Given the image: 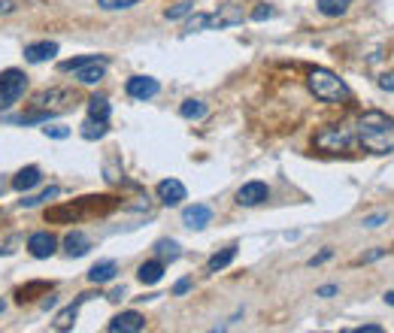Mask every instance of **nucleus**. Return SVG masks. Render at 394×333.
<instances>
[{
  "label": "nucleus",
  "instance_id": "1",
  "mask_svg": "<svg viewBox=\"0 0 394 333\" xmlns=\"http://www.w3.org/2000/svg\"><path fill=\"white\" fill-rule=\"evenodd\" d=\"M355 140L373 155L394 152V119L379 109H367L364 116L355 121Z\"/></svg>",
  "mask_w": 394,
  "mask_h": 333
},
{
  "label": "nucleus",
  "instance_id": "2",
  "mask_svg": "<svg viewBox=\"0 0 394 333\" xmlns=\"http://www.w3.org/2000/svg\"><path fill=\"white\" fill-rule=\"evenodd\" d=\"M307 85H310L312 94L319 97V100H324V103H343V100H349L346 82L334 70H324V67H315V70L307 73Z\"/></svg>",
  "mask_w": 394,
  "mask_h": 333
},
{
  "label": "nucleus",
  "instance_id": "3",
  "mask_svg": "<svg viewBox=\"0 0 394 333\" xmlns=\"http://www.w3.org/2000/svg\"><path fill=\"white\" fill-rule=\"evenodd\" d=\"M352 143H355V128H349V124H328V128L315 133V148H322L328 155L349 152Z\"/></svg>",
  "mask_w": 394,
  "mask_h": 333
},
{
  "label": "nucleus",
  "instance_id": "4",
  "mask_svg": "<svg viewBox=\"0 0 394 333\" xmlns=\"http://www.w3.org/2000/svg\"><path fill=\"white\" fill-rule=\"evenodd\" d=\"M28 91V76L21 70H6L0 73V109H9L25 97Z\"/></svg>",
  "mask_w": 394,
  "mask_h": 333
},
{
  "label": "nucleus",
  "instance_id": "5",
  "mask_svg": "<svg viewBox=\"0 0 394 333\" xmlns=\"http://www.w3.org/2000/svg\"><path fill=\"white\" fill-rule=\"evenodd\" d=\"M246 9L240 4H221L216 13H207V31H221V28H234L243 25Z\"/></svg>",
  "mask_w": 394,
  "mask_h": 333
},
{
  "label": "nucleus",
  "instance_id": "6",
  "mask_svg": "<svg viewBox=\"0 0 394 333\" xmlns=\"http://www.w3.org/2000/svg\"><path fill=\"white\" fill-rule=\"evenodd\" d=\"M28 251L37 261H46V258H52L55 251H58V239H55L49 231H37V234H31V239H28Z\"/></svg>",
  "mask_w": 394,
  "mask_h": 333
},
{
  "label": "nucleus",
  "instance_id": "7",
  "mask_svg": "<svg viewBox=\"0 0 394 333\" xmlns=\"http://www.w3.org/2000/svg\"><path fill=\"white\" fill-rule=\"evenodd\" d=\"M125 91H128L133 100H152L158 91H161V82H158V79H152V76H131L128 85H125Z\"/></svg>",
  "mask_w": 394,
  "mask_h": 333
},
{
  "label": "nucleus",
  "instance_id": "8",
  "mask_svg": "<svg viewBox=\"0 0 394 333\" xmlns=\"http://www.w3.org/2000/svg\"><path fill=\"white\" fill-rule=\"evenodd\" d=\"M270 197V188H267V182H246V185L236 191V203L240 206H261L264 200Z\"/></svg>",
  "mask_w": 394,
  "mask_h": 333
},
{
  "label": "nucleus",
  "instance_id": "9",
  "mask_svg": "<svg viewBox=\"0 0 394 333\" xmlns=\"http://www.w3.org/2000/svg\"><path fill=\"white\" fill-rule=\"evenodd\" d=\"M155 194H158V200H161L164 206H179L185 200V185L179 179H164V182H158Z\"/></svg>",
  "mask_w": 394,
  "mask_h": 333
},
{
  "label": "nucleus",
  "instance_id": "10",
  "mask_svg": "<svg viewBox=\"0 0 394 333\" xmlns=\"http://www.w3.org/2000/svg\"><path fill=\"white\" fill-rule=\"evenodd\" d=\"M209 222H212V209L207 203H195V206H185L182 209V224L191 227V231H204Z\"/></svg>",
  "mask_w": 394,
  "mask_h": 333
},
{
  "label": "nucleus",
  "instance_id": "11",
  "mask_svg": "<svg viewBox=\"0 0 394 333\" xmlns=\"http://www.w3.org/2000/svg\"><path fill=\"white\" fill-rule=\"evenodd\" d=\"M146 327V318L140 312H121L106 324L109 333H140Z\"/></svg>",
  "mask_w": 394,
  "mask_h": 333
},
{
  "label": "nucleus",
  "instance_id": "12",
  "mask_svg": "<svg viewBox=\"0 0 394 333\" xmlns=\"http://www.w3.org/2000/svg\"><path fill=\"white\" fill-rule=\"evenodd\" d=\"M55 55H58V43L43 40V43H31V45H25V61H31V64L52 61Z\"/></svg>",
  "mask_w": 394,
  "mask_h": 333
},
{
  "label": "nucleus",
  "instance_id": "13",
  "mask_svg": "<svg viewBox=\"0 0 394 333\" xmlns=\"http://www.w3.org/2000/svg\"><path fill=\"white\" fill-rule=\"evenodd\" d=\"M58 100H73V94H70V91H61V88L43 91V94L37 97V109H49V112H61V109H67L64 103H58Z\"/></svg>",
  "mask_w": 394,
  "mask_h": 333
},
{
  "label": "nucleus",
  "instance_id": "14",
  "mask_svg": "<svg viewBox=\"0 0 394 333\" xmlns=\"http://www.w3.org/2000/svg\"><path fill=\"white\" fill-rule=\"evenodd\" d=\"M64 249L70 258H82V255H88V249H92V239H88L82 231H70L64 236Z\"/></svg>",
  "mask_w": 394,
  "mask_h": 333
},
{
  "label": "nucleus",
  "instance_id": "15",
  "mask_svg": "<svg viewBox=\"0 0 394 333\" xmlns=\"http://www.w3.org/2000/svg\"><path fill=\"white\" fill-rule=\"evenodd\" d=\"M116 273H119L116 261H100V263H94V267L88 270V282H92V285H106V282L116 279Z\"/></svg>",
  "mask_w": 394,
  "mask_h": 333
},
{
  "label": "nucleus",
  "instance_id": "16",
  "mask_svg": "<svg viewBox=\"0 0 394 333\" xmlns=\"http://www.w3.org/2000/svg\"><path fill=\"white\" fill-rule=\"evenodd\" d=\"M40 182H43L40 167H25V170H18V173H16L13 188H16V191H31V188H37Z\"/></svg>",
  "mask_w": 394,
  "mask_h": 333
},
{
  "label": "nucleus",
  "instance_id": "17",
  "mask_svg": "<svg viewBox=\"0 0 394 333\" xmlns=\"http://www.w3.org/2000/svg\"><path fill=\"white\" fill-rule=\"evenodd\" d=\"M88 297H92V294H82V297H79V300L73 303V306H67V309H61V312L58 315H55V330H70L73 324H76V315H79V306H82V300H88Z\"/></svg>",
  "mask_w": 394,
  "mask_h": 333
},
{
  "label": "nucleus",
  "instance_id": "18",
  "mask_svg": "<svg viewBox=\"0 0 394 333\" xmlns=\"http://www.w3.org/2000/svg\"><path fill=\"white\" fill-rule=\"evenodd\" d=\"M104 76H106V61H94V64H85L82 70H76V79L82 85H97Z\"/></svg>",
  "mask_w": 394,
  "mask_h": 333
},
{
  "label": "nucleus",
  "instance_id": "19",
  "mask_svg": "<svg viewBox=\"0 0 394 333\" xmlns=\"http://www.w3.org/2000/svg\"><path fill=\"white\" fill-rule=\"evenodd\" d=\"M179 255H182V249H179L176 239H158L155 243V258L161 263H173L179 261Z\"/></svg>",
  "mask_w": 394,
  "mask_h": 333
},
{
  "label": "nucleus",
  "instance_id": "20",
  "mask_svg": "<svg viewBox=\"0 0 394 333\" xmlns=\"http://www.w3.org/2000/svg\"><path fill=\"white\" fill-rule=\"evenodd\" d=\"M137 275H140L143 285H158V282H161V275H164V263L158 261V258L155 261H146V263H140Z\"/></svg>",
  "mask_w": 394,
  "mask_h": 333
},
{
  "label": "nucleus",
  "instance_id": "21",
  "mask_svg": "<svg viewBox=\"0 0 394 333\" xmlns=\"http://www.w3.org/2000/svg\"><path fill=\"white\" fill-rule=\"evenodd\" d=\"M319 13L328 16V18H340L349 13V6H352V0H319Z\"/></svg>",
  "mask_w": 394,
  "mask_h": 333
},
{
  "label": "nucleus",
  "instance_id": "22",
  "mask_svg": "<svg viewBox=\"0 0 394 333\" xmlns=\"http://www.w3.org/2000/svg\"><path fill=\"white\" fill-rule=\"evenodd\" d=\"M234 258H236V246L221 249V251H216V255L207 261V270H209V273H219V270H224V267H231Z\"/></svg>",
  "mask_w": 394,
  "mask_h": 333
},
{
  "label": "nucleus",
  "instance_id": "23",
  "mask_svg": "<svg viewBox=\"0 0 394 333\" xmlns=\"http://www.w3.org/2000/svg\"><path fill=\"white\" fill-rule=\"evenodd\" d=\"M207 112H209V107H207L204 100H185L182 107H179V116L188 119V121H200Z\"/></svg>",
  "mask_w": 394,
  "mask_h": 333
},
{
  "label": "nucleus",
  "instance_id": "24",
  "mask_svg": "<svg viewBox=\"0 0 394 333\" xmlns=\"http://www.w3.org/2000/svg\"><path fill=\"white\" fill-rule=\"evenodd\" d=\"M88 119L109 121V100L104 94H94L92 100H88Z\"/></svg>",
  "mask_w": 394,
  "mask_h": 333
},
{
  "label": "nucleus",
  "instance_id": "25",
  "mask_svg": "<svg viewBox=\"0 0 394 333\" xmlns=\"http://www.w3.org/2000/svg\"><path fill=\"white\" fill-rule=\"evenodd\" d=\"M82 136H85V140H104V136H106V121L85 119L82 121Z\"/></svg>",
  "mask_w": 394,
  "mask_h": 333
},
{
  "label": "nucleus",
  "instance_id": "26",
  "mask_svg": "<svg viewBox=\"0 0 394 333\" xmlns=\"http://www.w3.org/2000/svg\"><path fill=\"white\" fill-rule=\"evenodd\" d=\"M94 61H106L104 55H82V58H70V61H64L61 64V70L64 73H76V70H82L85 64H94Z\"/></svg>",
  "mask_w": 394,
  "mask_h": 333
},
{
  "label": "nucleus",
  "instance_id": "27",
  "mask_svg": "<svg viewBox=\"0 0 394 333\" xmlns=\"http://www.w3.org/2000/svg\"><path fill=\"white\" fill-rule=\"evenodd\" d=\"M58 194H61L58 185H49L43 194H37V197H25V200H21V206H25V209H33V206H40V203H46V200H52V197H58Z\"/></svg>",
  "mask_w": 394,
  "mask_h": 333
},
{
  "label": "nucleus",
  "instance_id": "28",
  "mask_svg": "<svg viewBox=\"0 0 394 333\" xmlns=\"http://www.w3.org/2000/svg\"><path fill=\"white\" fill-rule=\"evenodd\" d=\"M49 288H52V285H46V282H33V285L18 288L16 297H18V303H25V300H33V294H37V291H49Z\"/></svg>",
  "mask_w": 394,
  "mask_h": 333
},
{
  "label": "nucleus",
  "instance_id": "29",
  "mask_svg": "<svg viewBox=\"0 0 394 333\" xmlns=\"http://www.w3.org/2000/svg\"><path fill=\"white\" fill-rule=\"evenodd\" d=\"M191 13H195V4H191V0H182V4H176L173 9H167V18H170V21H176V18H185V16H191Z\"/></svg>",
  "mask_w": 394,
  "mask_h": 333
},
{
  "label": "nucleus",
  "instance_id": "30",
  "mask_svg": "<svg viewBox=\"0 0 394 333\" xmlns=\"http://www.w3.org/2000/svg\"><path fill=\"white\" fill-rule=\"evenodd\" d=\"M137 0H97L100 9H131Z\"/></svg>",
  "mask_w": 394,
  "mask_h": 333
},
{
  "label": "nucleus",
  "instance_id": "31",
  "mask_svg": "<svg viewBox=\"0 0 394 333\" xmlns=\"http://www.w3.org/2000/svg\"><path fill=\"white\" fill-rule=\"evenodd\" d=\"M43 133L52 136V140H67V136H70V128H61V124H52V128H43Z\"/></svg>",
  "mask_w": 394,
  "mask_h": 333
},
{
  "label": "nucleus",
  "instance_id": "32",
  "mask_svg": "<svg viewBox=\"0 0 394 333\" xmlns=\"http://www.w3.org/2000/svg\"><path fill=\"white\" fill-rule=\"evenodd\" d=\"M276 13H273V9H270L267 4H258L255 9H252V21H264V18H273Z\"/></svg>",
  "mask_w": 394,
  "mask_h": 333
},
{
  "label": "nucleus",
  "instance_id": "33",
  "mask_svg": "<svg viewBox=\"0 0 394 333\" xmlns=\"http://www.w3.org/2000/svg\"><path fill=\"white\" fill-rule=\"evenodd\" d=\"M385 222H388V212H376V215H367V218H364L361 224H364V227H370V231H373V227H379V224H385Z\"/></svg>",
  "mask_w": 394,
  "mask_h": 333
},
{
  "label": "nucleus",
  "instance_id": "34",
  "mask_svg": "<svg viewBox=\"0 0 394 333\" xmlns=\"http://www.w3.org/2000/svg\"><path fill=\"white\" fill-rule=\"evenodd\" d=\"M334 258V251L331 249H324L322 255H315V258H310V267H319V263H324V261H331Z\"/></svg>",
  "mask_w": 394,
  "mask_h": 333
},
{
  "label": "nucleus",
  "instance_id": "35",
  "mask_svg": "<svg viewBox=\"0 0 394 333\" xmlns=\"http://www.w3.org/2000/svg\"><path fill=\"white\" fill-rule=\"evenodd\" d=\"M382 255H385V249H373V251H367L364 258H358V263H370V261H379Z\"/></svg>",
  "mask_w": 394,
  "mask_h": 333
},
{
  "label": "nucleus",
  "instance_id": "36",
  "mask_svg": "<svg viewBox=\"0 0 394 333\" xmlns=\"http://www.w3.org/2000/svg\"><path fill=\"white\" fill-rule=\"evenodd\" d=\"M336 291H340V288H336V285H324V288H319V291H315V297H334Z\"/></svg>",
  "mask_w": 394,
  "mask_h": 333
},
{
  "label": "nucleus",
  "instance_id": "37",
  "mask_svg": "<svg viewBox=\"0 0 394 333\" xmlns=\"http://www.w3.org/2000/svg\"><path fill=\"white\" fill-rule=\"evenodd\" d=\"M185 291H191V279H179L176 288H173V294H185Z\"/></svg>",
  "mask_w": 394,
  "mask_h": 333
},
{
  "label": "nucleus",
  "instance_id": "38",
  "mask_svg": "<svg viewBox=\"0 0 394 333\" xmlns=\"http://www.w3.org/2000/svg\"><path fill=\"white\" fill-rule=\"evenodd\" d=\"M379 85L385 88V91H394V73H385V76H382V79H379Z\"/></svg>",
  "mask_w": 394,
  "mask_h": 333
},
{
  "label": "nucleus",
  "instance_id": "39",
  "mask_svg": "<svg viewBox=\"0 0 394 333\" xmlns=\"http://www.w3.org/2000/svg\"><path fill=\"white\" fill-rule=\"evenodd\" d=\"M355 333H382L379 324H364V327H355Z\"/></svg>",
  "mask_w": 394,
  "mask_h": 333
},
{
  "label": "nucleus",
  "instance_id": "40",
  "mask_svg": "<svg viewBox=\"0 0 394 333\" xmlns=\"http://www.w3.org/2000/svg\"><path fill=\"white\" fill-rule=\"evenodd\" d=\"M13 9H16L13 0H0V13H13Z\"/></svg>",
  "mask_w": 394,
  "mask_h": 333
},
{
  "label": "nucleus",
  "instance_id": "41",
  "mask_svg": "<svg viewBox=\"0 0 394 333\" xmlns=\"http://www.w3.org/2000/svg\"><path fill=\"white\" fill-rule=\"evenodd\" d=\"M106 300H125V288H116V291L106 297Z\"/></svg>",
  "mask_w": 394,
  "mask_h": 333
},
{
  "label": "nucleus",
  "instance_id": "42",
  "mask_svg": "<svg viewBox=\"0 0 394 333\" xmlns=\"http://www.w3.org/2000/svg\"><path fill=\"white\" fill-rule=\"evenodd\" d=\"M385 303H388V306H394V291H388V294H385Z\"/></svg>",
  "mask_w": 394,
  "mask_h": 333
},
{
  "label": "nucleus",
  "instance_id": "43",
  "mask_svg": "<svg viewBox=\"0 0 394 333\" xmlns=\"http://www.w3.org/2000/svg\"><path fill=\"white\" fill-rule=\"evenodd\" d=\"M4 309H6V303H4V300H0V312H4Z\"/></svg>",
  "mask_w": 394,
  "mask_h": 333
}]
</instances>
